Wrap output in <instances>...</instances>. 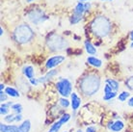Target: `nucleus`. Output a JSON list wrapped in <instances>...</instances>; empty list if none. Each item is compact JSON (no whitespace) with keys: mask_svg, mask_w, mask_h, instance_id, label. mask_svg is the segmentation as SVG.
Segmentation results:
<instances>
[{"mask_svg":"<svg viewBox=\"0 0 133 132\" xmlns=\"http://www.w3.org/2000/svg\"><path fill=\"white\" fill-rule=\"evenodd\" d=\"M14 103L12 101H7V102H4V103H1V105L5 106V107H8V108H11L12 105H13Z\"/></svg>","mask_w":133,"mask_h":132,"instance_id":"34","label":"nucleus"},{"mask_svg":"<svg viewBox=\"0 0 133 132\" xmlns=\"http://www.w3.org/2000/svg\"><path fill=\"white\" fill-rule=\"evenodd\" d=\"M11 109H12L14 114L17 115V114H21V113H22L23 107L21 105V103L17 102V103H14L13 105H12V107H11Z\"/></svg>","mask_w":133,"mask_h":132,"instance_id":"21","label":"nucleus"},{"mask_svg":"<svg viewBox=\"0 0 133 132\" xmlns=\"http://www.w3.org/2000/svg\"><path fill=\"white\" fill-rule=\"evenodd\" d=\"M3 34H4V30L2 27H0V36H3Z\"/></svg>","mask_w":133,"mask_h":132,"instance_id":"38","label":"nucleus"},{"mask_svg":"<svg viewBox=\"0 0 133 132\" xmlns=\"http://www.w3.org/2000/svg\"><path fill=\"white\" fill-rule=\"evenodd\" d=\"M10 109L11 108H8V107H5V106L1 105L0 106V115L1 116H7L10 114Z\"/></svg>","mask_w":133,"mask_h":132,"instance_id":"28","label":"nucleus"},{"mask_svg":"<svg viewBox=\"0 0 133 132\" xmlns=\"http://www.w3.org/2000/svg\"><path fill=\"white\" fill-rule=\"evenodd\" d=\"M59 106L63 109H66L70 106V100H69L68 97H60L59 98Z\"/></svg>","mask_w":133,"mask_h":132,"instance_id":"22","label":"nucleus"},{"mask_svg":"<svg viewBox=\"0 0 133 132\" xmlns=\"http://www.w3.org/2000/svg\"><path fill=\"white\" fill-rule=\"evenodd\" d=\"M124 84H125V86L128 88V90H129V91H133V76H130V77H128V78L125 80Z\"/></svg>","mask_w":133,"mask_h":132,"instance_id":"27","label":"nucleus"},{"mask_svg":"<svg viewBox=\"0 0 133 132\" xmlns=\"http://www.w3.org/2000/svg\"><path fill=\"white\" fill-rule=\"evenodd\" d=\"M105 84H108L114 92H119L120 90V83L119 81H117L116 79H112V78H107L105 80Z\"/></svg>","mask_w":133,"mask_h":132,"instance_id":"18","label":"nucleus"},{"mask_svg":"<svg viewBox=\"0 0 133 132\" xmlns=\"http://www.w3.org/2000/svg\"><path fill=\"white\" fill-rule=\"evenodd\" d=\"M101 80L96 73H88L84 75L78 82V90L86 97L95 96L100 88Z\"/></svg>","mask_w":133,"mask_h":132,"instance_id":"1","label":"nucleus"},{"mask_svg":"<svg viewBox=\"0 0 133 132\" xmlns=\"http://www.w3.org/2000/svg\"><path fill=\"white\" fill-rule=\"evenodd\" d=\"M118 95H119L118 92H111V93H109V94H105V95L103 96V100H104V101L112 100V99H114L115 97H117Z\"/></svg>","mask_w":133,"mask_h":132,"instance_id":"24","label":"nucleus"},{"mask_svg":"<svg viewBox=\"0 0 133 132\" xmlns=\"http://www.w3.org/2000/svg\"><path fill=\"white\" fill-rule=\"evenodd\" d=\"M84 6H85V11H86V13L88 11H90L91 7H92V4L90 2H86V3H84Z\"/></svg>","mask_w":133,"mask_h":132,"instance_id":"33","label":"nucleus"},{"mask_svg":"<svg viewBox=\"0 0 133 132\" xmlns=\"http://www.w3.org/2000/svg\"><path fill=\"white\" fill-rule=\"evenodd\" d=\"M130 97V92L129 91H123V92H121L118 96H117V98H118V101H120V102H124V101H127L128 100V98Z\"/></svg>","mask_w":133,"mask_h":132,"instance_id":"19","label":"nucleus"},{"mask_svg":"<svg viewBox=\"0 0 133 132\" xmlns=\"http://www.w3.org/2000/svg\"><path fill=\"white\" fill-rule=\"evenodd\" d=\"M107 128L111 132H121L124 128V122L121 120H116V121H111L107 124Z\"/></svg>","mask_w":133,"mask_h":132,"instance_id":"8","label":"nucleus"},{"mask_svg":"<svg viewBox=\"0 0 133 132\" xmlns=\"http://www.w3.org/2000/svg\"><path fill=\"white\" fill-rule=\"evenodd\" d=\"M34 37H35V33L33 29L25 23L17 26L16 29L14 30V39L19 44L30 43L34 39Z\"/></svg>","mask_w":133,"mask_h":132,"instance_id":"3","label":"nucleus"},{"mask_svg":"<svg viewBox=\"0 0 133 132\" xmlns=\"http://www.w3.org/2000/svg\"><path fill=\"white\" fill-rule=\"evenodd\" d=\"M57 74H58V70H57V69H49L44 75L39 77V78H38V81H39L40 84H44V83H46V82H48V81H50V80L53 79Z\"/></svg>","mask_w":133,"mask_h":132,"instance_id":"10","label":"nucleus"},{"mask_svg":"<svg viewBox=\"0 0 133 132\" xmlns=\"http://www.w3.org/2000/svg\"><path fill=\"white\" fill-rule=\"evenodd\" d=\"M83 17H79V16H76V15H71V17H70V22L71 25H75L77 23H79L81 20H82Z\"/></svg>","mask_w":133,"mask_h":132,"instance_id":"25","label":"nucleus"},{"mask_svg":"<svg viewBox=\"0 0 133 132\" xmlns=\"http://www.w3.org/2000/svg\"><path fill=\"white\" fill-rule=\"evenodd\" d=\"M22 73H23L24 77L28 80L35 77V69L32 66H24L22 69Z\"/></svg>","mask_w":133,"mask_h":132,"instance_id":"11","label":"nucleus"},{"mask_svg":"<svg viewBox=\"0 0 133 132\" xmlns=\"http://www.w3.org/2000/svg\"><path fill=\"white\" fill-rule=\"evenodd\" d=\"M81 103H82V100H81V97H80L76 93H73L70 95V107H71V110L73 111V113L75 114L77 112V110L80 108L81 106Z\"/></svg>","mask_w":133,"mask_h":132,"instance_id":"9","label":"nucleus"},{"mask_svg":"<svg viewBox=\"0 0 133 132\" xmlns=\"http://www.w3.org/2000/svg\"><path fill=\"white\" fill-rule=\"evenodd\" d=\"M78 1H80V2H82V1H86V2H90L91 0H78Z\"/></svg>","mask_w":133,"mask_h":132,"instance_id":"39","label":"nucleus"},{"mask_svg":"<svg viewBox=\"0 0 133 132\" xmlns=\"http://www.w3.org/2000/svg\"><path fill=\"white\" fill-rule=\"evenodd\" d=\"M76 132H83V130H82V129H77Z\"/></svg>","mask_w":133,"mask_h":132,"instance_id":"40","label":"nucleus"},{"mask_svg":"<svg viewBox=\"0 0 133 132\" xmlns=\"http://www.w3.org/2000/svg\"><path fill=\"white\" fill-rule=\"evenodd\" d=\"M63 132H68V131H63Z\"/></svg>","mask_w":133,"mask_h":132,"instance_id":"44","label":"nucleus"},{"mask_svg":"<svg viewBox=\"0 0 133 132\" xmlns=\"http://www.w3.org/2000/svg\"><path fill=\"white\" fill-rule=\"evenodd\" d=\"M129 39H130V41L133 43V30L130 32V34H129Z\"/></svg>","mask_w":133,"mask_h":132,"instance_id":"37","label":"nucleus"},{"mask_svg":"<svg viewBox=\"0 0 133 132\" xmlns=\"http://www.w3.org/2000/svg\"><path fill=\"white\" fill-rule=\"evenodd\" d=\"M4 92L6 93L7 95L11 97H15V98H17V97H19L20 96V93L18 90H17L16 88H14V87H6V89Z\"/></svg>","mask_w":133,"mask_h":132,"instance_id":"17","label":"nucleus"},{"mask_svg":"<svg viewBox=\"0 0 133 132\" xmlns=\"http://www.w3.org/2000/svg\"><path fill=\"white\" fill-rule=\"evenodd\" d=\"M127 105L129 106V107H131V108H133V96H130L129 98H128V100H127Z\"/></svg>","mask_w":133,"mask_h":132,"instance_id":"35","label":"nucleus"},{"mask_svg":"<svg viewBox=\"0 0 133 132\" xmlns=\"http://www.w3.org/2000/svg\"><path fill=\"white\" fill-rule=\"evenodd\" d=\"M8 97H9V96L7 95L6 93L4 92H0V101H1V103H4V102H7V99H8Z\"/></svg>","mask_w":133,"mask_h":132,"instance_id":"29","label":"nucleus"},{"mask_svg":"<svg viewBox=\"0 0 133 132\" xmlns=\"http://www.w3.org/2000/svg\"><path fill=\"white\" fill-rule=\"evenodd\" d=\"M111 92H114L113 90H112V88L108 85V84H105V86H104V88H103V93H104V95L105 94H109V93Z\"/></svg>","mask_w":133,"mask_h":132,"instance_id":"30","label":"nucleus"},{"mask_svg":"<svg viewBox=\"0 0 133 132\" xmlns=\"http://www.w3.org/2000/svg\"><path fill=\"white\" fill-rule=\"evenodd\" d=\"M46 44L51 51H61L69 46V42L59 34L52 33L47 37Z\"/></svg>","mask_w":133,"mask_h":132,"instance_id":"4","label":"nucleus"},{"mask_svg":"<svg viewBox=\"0 0 133 132\" xmlns=\"http://www.w3.org/2000/svg\"><path fill=\"white\" fill-rule=\"evenodd\" d=\"M101 1H112V0H101Z\"/></svg>","mask_w":133,"mask_h":132,"instance_id":"43","label":"nucleus"},{"mask_svg":"<svg viewBox=\"0 0 133 132\" xmlns=\"http://www.w3.org/2000/svg\"><path fill=\"white\" fill-rule=\"evenodd\" d=\"M65 60H66V57L64 56V55H54V56L50 57V58H48L46 60L45 68L47 69H53L56 67L60 66Z\"/></svg>","mask_w":133,"mask_h":132,"instance_id":"7","label":"nucleus"},{"mask_svg":"<svg viewBox=\"0 0 133 132\" xmlns=\"http://www.w3.org/2000/svg\"><path fill=\"white\" fill-rule=\"evenodd\" d=\"M87 63L89 64L90 66L94 67V68H97V69H98V68H100V67L102 66V61L95 56L88 57L87 58Z\"/></svg>","mask_w":133,"mask_h":132,"instance_id":"15","label":"nucleus"},{"mask_svg":"<svg viewBox=\"0 0 133 132\" xmlns=\"http://www.w3.org/2000/svg\"><path fill=\"white\" fill-rule=\"evenodd\" d=\"M27 17H28L29 21L35 25H39L47 19V17L45 16L44 12L39 8H35L33 10H31L27 15Z\"/></svg>","mask_w":133,"mask_h":132,"instance_id":"6","label":"nucleus"},{"mask_svg":"<svg viewBox=\"0 0 133 132\" xmlns=\"http://www.w3.org/2000/svg\"><path fill=\"white\" fill-rule=\"evenodd\" d=\"M31 130V122L30 120H24L21 124L18 126L17 132H30Z\"/></svg>","mask_w":133,"mask_h":132,"instance_id":"16","label":"nucleus"},{"mask_svg":"<svg viewBox=\"0 0 133 132\" xmlns=\"http://www.w3.org/2000/svg\"><path fill=\"white\" fill-rule=\"evenodd\" d=\"M85 132H97V127H96L95 126H87Z\"/></svg>","mask_w":133,"mask_h":132,"instance_id":"31","label":"nucleus"},{"mask_svg":"<svg viewBox=\"0 0 133 132\" xmlns=\"http://www.w3.org/2000/svg\"><path fill=\"white\" fill-rule=\"evenodd\" d=\"M86 13L85 11V6H84L83 2H80L78 1L77 4L75 5L74 9H73V15H76V16H79V17H83L84 14Z\"/></svg>","mask_w":133,"mask_h":132,"instance_id":"13","label":"nucleus"},{"mask_svg":"<svg viewBox=\"0 0 133 132\" xmlns=\"http://www.w3.org/2000/svg\"><path fill=\"white\" fill-rule=\"evenodd\" d=\"M84 47H85L86 52L88 53L89 55H91V56H93V55H96V54H97V47L94 45L90 41L86 40L85 42H84Z\"/></svg>","mask_w":133,"mask_h":132,"instance_id":"12","label":"nucleus"},{"mask_svg":"<svg viewBox=\"0 0 133 132\" xmlns=\"http://www.w3.org/2000/svg\"><path fill=\"white\" fill-rule=\"evenodd\" d=\"M27 2H28V3H31V2H33L34 0H26Z\"/></svg>","mask_w":133,"mask_h":132,"instance_id":"41","label":"nucleus"},{"mask_svg":"<svg viewBox=\"0 0 133 132\" xmlns=\"http://www.w3.org/2000/svg\"><path fill=\"white\" fill-rule=\"evenodd\" d=\"M55 88L62 97H69L72 94V82L69 78L61 77L55 84Z\"/></svg>","mask_w":133,"mask_h":132,"instance_id":"5","label":"nucleus"},{"mask_svg":"<svg viewBox=\"0 0 133 132\" xmlns=\"http://www.w3.org/2000/svg\"><path fill=\"white\" fill-rule=\"evenodd\" d=\"M91 32L96 38L103 39L109 36L112 30V25L110 20L104 16H97L92 20L90 24Z\"/></svg>","mask_w":133,"mask_h":132,"instance_id":"2","label":"nucleus"},{"mask_svg":"<svg viewBox=\"0 0 133 132\" xmlns=\"http://www.w3.org/2000/svg\"><path fill=\"white\" fill-rule=\"evenodd\" d=\"M62 126H63V123L58 120V121L54 122L53 123L51 124V126L49 127V129H48L47 132H59V130L61 129Z\"/></svg>","mask_w":133,"mask_h":132,"instance_id":"20","label":"nucleus"},{"mask_svg":"<svg viewBox=\"0 0 133 132\" xmlns=\"http://www.w3.org/2000/svg\"><path fill=\"white\" fill-rule=\"evenodd\" d=\"M130 47H132V48H133V43H131V45H130Z\"/></svg>","mask_w":133,"mask_h":132,"instance_id":"42","label":"nucleus"},{"mask_svg":"<svg viewBox=\"0 0 133 132\" xmlns=\"http://www.w3.org/2000/svg\"><path fill=\"white\" fill-rule=\"evenodd\" d=\"M5 89H6L5 85H4L3 83H1V84H0V92H3V91H5Z\"/></svg>","mask_w":133,"mask_h":132,"instance_id":"36","label":"nucleus"},{"mask_svg":"<svg viewBox=\"0 0 133 132\" xmlns=\"http://www.w3.org/2000/svg\"><path fill=\"white\" fill-rule=\"evenodd\" d=\"M70 118H71V116H70L69 113H64V114L61 115L60 118H59V121L63 123V126H64V124H66V122H69V121L70 120Z\"/></svg>","mask_w":133,"mask_h":132,"instance_id":"26","label":"nucleus"},{"mask_svg":"<svg viewBox=\"0 0 133 132\" xmlns=\"http://www.w3.org/2000/svg\"><path fill=\"white\" fill-rule=\"evenodd\" d=\"M18 126L16 124H6V123H1L0 124V132H17Z\"/></svg>","mask_w":133,"mask_h":132,"instance_id":"14","label":"nucleus"},{"mask_svg":"<svg viewBox=\"0 0 133 132\" xmlns=\"http://www.w3.org/2000/svg\"><path fill=\"white\" fill-rule=\"evenodd\" d=\"M4 122H8L9 124H12L13 122H17V115L16 114H9L4 117Z\"/></svg>","mask_w":133,"mask_h":132,"instance_id":"23","label":"nucleus"},{"mask_svg":"<svg viewBox=\"0 0 133 132\" xmlns=\"http://www.w3.org/2000/svg\"><path fill=\"white\" fill-rule=\"evenodd\" d=\"M29 83H30L32 86H38L40 83H39V81H38V78H32V79L29 80Z\"/></svg>","mask_w":133,"mask_h":132,"instance_id":"32","label":"nucleus"}]
</instances>
